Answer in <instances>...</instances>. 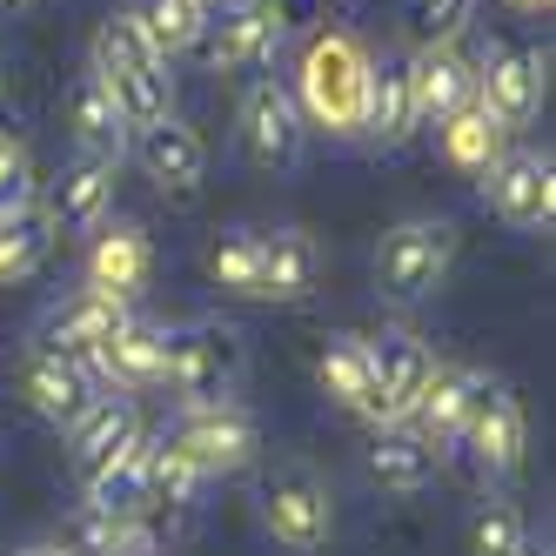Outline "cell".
Wrapping results in <instances>:
<instances>
[{"instance_id":"33","label":"cell","mask_w":556,"mask_h":556,"mask_svg":"<svg viewBox=\"0 0 556 556\" xmlns=\"http://www.w3.org/2000/svg\"><path fill=\"white\" fill-rule=\"evenodd\" d=\"M34 202V162H27V148L0 128V222H21Z\"/></svg>"},{"instance_id":"37","label":"cell","mask_w":556,"mask_h":556,"mask_svg":"<svg viewBox=\"0 0 556 556\" xmlns=\"http://www.w3.org/2000/svg\"><path fill=\"white\" fill-rule=\"evenodd\" d=\"M509 8H523V14H543V8H549V0H509Z\"/></svg>"},{"instance_id":"20","label":"cell","mask_w":556,"mask_h":556,"mask_svg":"<svg viewBox=\"0 0 556 556\" xmlns=\"http://www.w3.org/2000/svg\"><path fill=\"white\" fill-rule=\"evenodd\" d=\"M135 315H128V302L122 295H101V289H81L74 302H61L54 315H48V342L41 349H61V355H88L114 336V329H128Z\"/></svg>"},{"instance_id":"1","label":"cell","mask_w":556,"mask_h":556,"mask_svg":"<svg viewBox=\"0 0 556 556\" xmlns=\"http://www.w3.org/2000/svg\"><path fill=\"white\" fill-rule=\"evenodd\" d=\"M369 81H376V54L355 41L349 27H323L295 61V108L302 122L329 128V135H363L369 128Z\"/></svg>"},{"instance_id":"4","label":"cell","mask_w":556,"mask_h":556,"mask_svg":"<svg viewBox=\"0 0 556 556\" xmlns=\"http://www.w3.org/2000/svg\"><path fill=\"white\" fill-rule=\"evenodd\" d=\"M262 530L282 543V549H295V556L323 549V543L336 536V503H329V483H323L315 469H302V463L262 476Z\"/></svg>"},{"instance_id":"30","label":"cell","mask_w":556,"mask_h":556,"mask_svg":"<svg viewBox=\"0 0 556 556\" xmlns=\"http://www.w3.org/2000/svg\"><path fill=\"white\" fill-rule=\"evenodd\" d=\"M194 490H202V469L168 435L141 450V509H181V503H194Z\"/></svg>"},{"instance_id":"25","label":"cell","mask_w":556,"mask_h":556,"mask_svg":"<svg viewBox=\"0 0 556 556\" xmlns=\"http://www.w3.org/2000/svg\"><path fill=\"white\" fill-rule=\"evenodd\" d=\"M435 128H443V154H450V168H463V175H490V168L503 162V148H509V128L496 122L483 101L450 108Z\"/></svg>"},{"instance_id":"19","label":"cell","mask_w":556,"mask_h":556,"mask_svg":"<svg viewBox=\"0 0 556 556\" xmlns=\"http://www.w3.org/2000/svg\"><path fill=\"white\" fill-rule=\"evenodd\" d=\"M135 154H141L148 181H162L168 194H194V188H202V175H208V148H202V135L181 128L175 114H168V122H154V128H141Z\"/></svg>"},{"instance_id":"24","label":"cell","mask_w":556,"mask_h":556,"mask_svg":"<svg viewBox=\"0 0 556 556\" xmlns=\"http://www.w3.org/2000/svg\"><path fill=\"white\" fill-rule=\"evenodd\" d=\"M409 88H416L422 122H443L450 108L476 101V61H463L456 48H422V54H409Z\"/></svg>"},{"instance_id":"32","label":"cell","mask_w":556,"mask_h":556,"mask_svg":"<svg viewBox=\"0 0 556 556\" xmlns=\"http://www.w3.org/2000/svg\"><path fill=\"white\" fill-rule=\"evenodd\" d=\"M523 543H530V530L509 503H483L469 516V556H516Z\"/></svg>"},{"instance_id":"6","label":"cell","mask_w":556,"mask_h":556,"mask_svg":"<svg viewBox=\"0 0 556 556\" xmlns=\"http://www.w3.org/2000/svg\"><path fill=\"white\" fill-rule=\"evenodd\" d=\"M242 376V336L222 323H188L168 336V389L181 403H222Z\"/></svg>"},{"instance_id":"21","label":"cell","mask_w":556,"mask_h":556,"mask_svg":"<svg viewBox=\"0 0 556 556\" xmlns=\"http://www.w3.org/2000/svg\"><path fill=\"white\" fill-rule=\"evenodd\" d=\"M476 382H483V369L435 363V376H429V389L416 395V409H409V422H403V429H416L429 450H435V443H456V435H463V416H469Z\"/></svg>"},{"instance_id":"9","label":"cell","mask_w":556,"mask_h":556,"mask_svg":"<svg viewBox=\"0 0 556 556\" xmlns=\"http://www.w3.org/2000/svg\"><path fill=\"white\" fill-rule=\"evenodd\" d=\"M483 202L509 228H549V215H556V168H549V154L503 148V162L483 175Z\"/></svg>"},{"instance_id":"23","label":"cell","mask_w":556,"mask_h":556,"mask_svg":"<svg viewBox=\"0 0 556 556\" xmlns=\"http://www.w3.org/2000/svg\"><path fill=\"white\" fill-rule=\"evenodd\" d=\"M369 476H376L389 496H422V490L435 483V450L422 443L416 429L382 422V429H376V443H369Z\"/></svg>"},{"instance_id":"2","label":"cell","mask_w":556,"mask_h":556,"mask_svg":"<svg viewBox=\"0 0 556 556\" xmlns=\"http://www.w3.org/2000/svg\"><path fill=\"white\" fill-rule=\"evenodd\" d=\"M94 81L108 88L114 114L128 122V135L154 128V122H168V108H175V81H168V61L148 48V34L135 14H108L101 34H94Z\"/></svg>"},{"instance_id":"5","label":"cell","mask_w":556,"mask_h":556,"mask_svg":"<svg viewBox=\"0 0 556 556\" xmlns=\"http://www.w3.org/2000/svg\"><path fill=\"white\" fill-rule=\"evenodd\" d=\"M168 443H175L194 469H202V476H235V469L255 463L262 435H255V416L222 395V403H181Z\"/></svg>"},{"instance_id":"26","label":"cell","mask_w":556,"mask_h":556,"mask_svg":"<svg viewBox=\"0 0 556 556\" xmlns=\"http://www.w3.org/2000/svg\"><path fill=\"white\" fill-rule=\"evenodd\" d=\"M416 128H422V114H416V88H409V54H395V61L376 67V81H369V128L363 135L403 148Z\"/></svg>"},{"instance_id":"29","label":"cell","mask_w":556,"mask_h":556,"mask_svg":"<svg viewBox=\"0 0 556 556\" xmlns=\"http://www.w3.org/2000/svg\"><path fill=\"white\" fill-rule=\"evenodd\" d=\"M202 268H208L215 289L249 295V302H268V289H262V228H228V235H215L208 255H202Z\"/></svg>"},{"instance_id":"17","label":"cell","mask_w":556,"mask_h":556,"mask_svg":"<svg viewBox=\"0 0 556 556\" xmlns=\"http://www.w3.org/2000/svg\"><path fill=\"white\" fill-rule=\"evenodd\" d=\"M148 275H154V249H148V235H141L135 222H114V228L101 222V228H94V249H88V289L135 302V295L148 289Z\"/></svg>"},{"instance_id":"39","label":"cell","mask_w":556,"mask_h":556,"mask_svg":"<svg viewBox=\"0 0 556 556\" xmlns=\"http://www.w3.org/2000/svg\"><path fill=\"white\" fill-rule=\"evenodd\" d=\"M8 8H21V0H8Z\"/></svg>"},{"instance_id":"28","label":"cell","mask_w":556,"mask_h":556,"mask_svg":"<svg viewBox=\"0 0 556 556\" xmlns=\"http://www.w3.org/2000/svg\"><path fill=\"white\" fill-rule=\"evenodd\" d=\"M135 21H141V34H148V48L162 54V61H175V54H188V48H202L215 8H208V0H141Z\"/></svg>"},{"instance_id":"8","label":"cell","mask_w":556,"mask_h":556,"mask_svg":"<svg viewBox=\"0 0 556 556\" xmlns=\"http://www.w3.org/2000/svg\"><path fill=\"white\" fill-rule=\"evenodd\" d=\"M456 443H469V456L483 463L490 476H516L523 469V450H530V416L523 403H516V389L509 382H476L469 395V416H463V435Z\"/></svg>"},{"instance_id":"16","label":"cell","mask_w":556,"mask_h":556,"mask_svg":"<svg viewBox=\"0 0 556 556\" xmlns=\"http://www.w3.org/2000/svg\"><path fill=\"white\" fill-rule=\"evenodd\" d=\"M369 363H376V382H382V403H389V422H409L416 409V395L429 389L435 376V349L409 329H389L369 342Z\"/></svg>"},{"instance_id":"10","label":"cell","mask_w":556,"mask_h":556,"mask_svg":"<svg viewBox=\"0 0 556 556\" xmlns=\"http://www.w3.org/2000/svg\"><path fill=\"white\" fill-rule=\"evenodd\" d=\"M476 101H483L503 128H523L530 114L543 108V54L536 48H490L483 61H476Z\"/></svg>"},{"instance_id":"34","label":"cell","mask_w":556,"mask_h":556,"mask_svg":"<svg viewBox=\"0 0 556 556\" xmlns=\"http://www.w3.org/2000/svg\"><path fill=\"white\" fill-rule=\"evenodd\" d=\"M416 21L429 27V48H456V34L476 21V0H416Z\"/></svg>"},{"instance_id":"38","label":"cell","mask_w":556,"mask_h":556,"mask_svg":"<svg viewBox=\"0 0 556 556\" xmlns=\"http://www.w3.org/2000/svg\"><path fill=\"white\" fill-rule=\"evenodd\" d=\"M516 556H543V549H536V543H523V549H516Z\"/></svg>"},{"instance_id":"36","label":"cell","mask_w":556,"mask_h":556,"mask_svg":"<svg viewBox=\"0 0 556 556\" xmlns=\"http://www.w3.org/2000/svg\"><path fill=\"white\" fill-rule=\"evenodd\" d=\"M14 556H67L61 543H27V549H14Z\"/></svg>"},{"instance_id":"3","label":"cell","mask_w":556,"mask_h":556,"mask_svg":"<svg viewBox=\"0 0 556 556\" xmlns=\"http://www.w3.org/2000/svg\"><path fill=\"white\" fill-rule=\"evenodd\" d=\"M450 262H456V222H443V215L395 222L376 249V289L389 302H422L450 275Z\"/></svg>"},{"instance_id":"14","label":"cell","mask_w":556,"mask_h":556,"mask_svg":"<svg viewBox=\"0 0 556 556\" xmlns=\"http://www.w3.org/2000/svg\"><path fill=\"white\" fill-rule=\"evenodd\" d=\"M148 443L141 429V409L128 403V395H94V409L74 422V463H81V476H101L108 463H122Z\"/></svg>"},{"instance_id":"12","label":"cell","mask_w":556,"mask_h":556,"mask_svg":"<svg viewBox=\"0 0 556 556\" xmlns=\"http://www.w3.org/2000/svg\"><path fill=\"white\" fill-rule=\"evenodd\" d=\"M282 14H275V0H235V8L222 21H208V61L222 74H255L275 61V48H282Z\"/></svg>"},{"instance_id":"35","label":"cell","mask_w":556,"mask_h":556,"mask_svg":"<svg viewBox=\"0 0 556 556\" xmlns=\"http://www.w3.org/2000/svg\"><path fill=\"white\" fill-rule=\"evenodd\" d=\"M34 262H41V235L27 222H0V282H21Z\"/></svg>"},{"instance_id":"18","label":"cell","mask_w":556,"mask_h":556,"mask_svg":"<svg viewBox=\"0 0 556 556\" xmlns=\"http://www.w3.org/2000/svg\"><path fill=\"white\" fill-rule=\"evenodd\" d=\"M114 208V154H81L67 162L54 181V228L67 235H94Z\"/></svg>"},{"instance_id":"27","label":"cell","mask_w":556,"mask_h":556,"mask_svg":"<svg viewBox=\"0 0 556 556\" xmlns=\"http://www.w3.org/2000/svg\"><path fill=\"white\" fill-rule=\"evenodd\" d=\"M135 516H141V509H88V503H81L54 543H61L67 556H135V549H148V536L135 530Z\"/></svg>"},{"instance_id":"31","label":"cell","mask_w":556,"mask_h":556,"mask_svg":"<svg viewBox=\"0 0 556 556\" xmlns=\"http://www.w3.org/2000/svg\"><path fill=\"white\" fill-rule=\"evenodd\" d=\"M67 122H74V135H81V148H88V154H114V162H122L128 122H122V114H114V101H108V88L94 81V74H81V81H74Z\"/></svg>"},{"instance_id":"15","label":"cell","mask_w":556,"mask_h":556,"mask_svg":"<svg viewBox=\"0 0 556 556\" xmlns=\"http://www.w3.org/2000/svg\"><path fill=\"white\" fill-rule=\"evenodd\" d=\"M88 369H94V382H114V389H154V382H168V329H148V323L114 329L88 355Z\"/></svg>"},{"instance_id":"7","label":"cell","mask_w":556,"mask_h":556,"mask_svg":"<svg viewBox=\"0 0 556 556\" xmlns=\"http://www.w3.org/2000/svg\"><path fill=\"white\" fill-rule=\"evenodd\" d=\"M14 382H21V403L41 422H54V429H74L94 409V395H101L94 369L81 363V355H61V349H27Z\"/></svg>"},{"instance_id":"11","label":"cell","mask_w":556,"mask_h":556,"mask_svg":"<svg viewBox=\"0 0 556 556\" xmlns=\"http://www.w3.org/2000/svg\"><path fill=\"white\" fill-rule=\"evenodd\" d=\"M302 108L282 81H249L242 94V148L262 168H295L302 162Z\"/></svg>"},{"instance_id":"22","label":"cell","mask_w":556,"mask_h":556,"mask_svg":"<svg viewBox=\"0 0 556 556\" xmlns=\"http://www.w3.org/2000/svg\"><path fill=\"white\" fill-rule=\"evenodd\" d=\"M323 282V249L308 228H268L262 235V289L268 302H302Z\"/></svg>"},{"instance_id":"13","label":"cell","mask_w":556,"mask_h":556,"mask_svg":"<svg viewBox=\"0 0 556 556\" xmlns=\"http://www.w3.org/2000/svg\"><path fill=\"white\" fill-rule=\"evenodd\" d=\"M315 382L336 409L363 416V422H389V403H382V382H376V363H369V342L363 336H329V349L315 355Z\"/></svg>"}]
</instances>
